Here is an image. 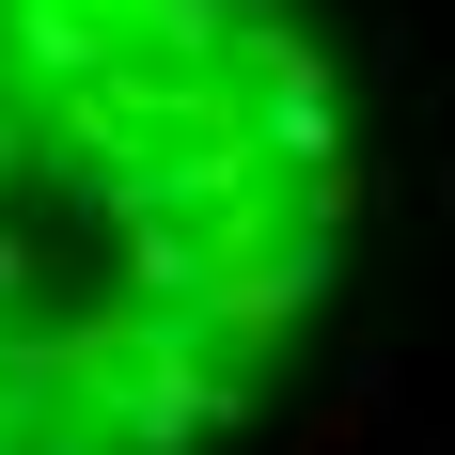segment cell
<instances>
[{"label":"cell","instance_id":"1","mask_svg":"<svg viewBox=\"0 0 455 455\" xmlns=\"http://www.w3.org/2000/svg\"><path fill=\"white\" fill-rule=\"evenodd\" d=\"M346 267L299 0H0V455H204Z\"/></svg>","mask_w":455,"mask_h":455}]
</instances>
